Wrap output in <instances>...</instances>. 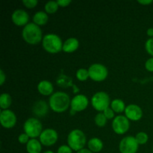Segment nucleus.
<instances>
[{
  "instance_id": "nucleus-1",
  "label": "nucleus",
  "mask_w": 153,
  "mask_h": 153,
  "mask_svg": "<svg viewBox=\"0 0 153 153\" xmlns=\"http://www.w3.org/2000/svg\"><path fill=\"white\" fill-rule=\"evenodd\" d=\"M70 103L71 101L68 94L62 91H58L52 94L49 101L51 109L58 113L65 111L69 108Z\"/></svg>"
},
{
  "instance_id": "nucleus-2",
  "label": "nucleus",
  "mask_w": 153,
  "mask_h": 153,
  "mask_svg": "<svg viewBox=\"0 0 153 153\" xmlns=\"http://www.w3.org/2000/svg\"><path fill=\"white\" fill-rule=\"evenodd\" d=\"M42 30L34 22H28L22 31V38L29 44H37L42 40Z\"/></svg>"
},
{
  "instance_id": "nucleus-3",
  "label": "nucleus",
  "mask_w": 153,
  "mask_h": 153,
  "mask_svg": "<svg viewBox=\"0 0 153 153\" xmlns=\"http://www.w3.org/2000/svg\"><path fill=\"white\" fill-rule=\"evenodd\" d=\"M43 47L50 53H57L63 49V42L61 37L55 34H47L42 40Z\"/></svg>"
},
{
  "instance_id": "nucleus-4",
  "label": "nucleus",
  "mask_w": 153,
  "mask_h": 153,
  "mask_svg": "<svg viewBox=\"0 0 153 153\" xmlns=\"http://www.w3.org/2000/svg\"><path fill=\"white\" fill-rule=\"evenodd\" d=\"M68 146L73 150L79 151L84 149L86 143V136L80 129H73L69 133L67 137Z\"/></svg>"
},
{
  "instance_id": "nucleus-5",
  "label": "nucleus",
  "mask_w": 153,
  "mask_h": 153,
  "mask_svg": "<svg viewBox=\"0 0 153 153\" xmlns=\"http://www.w3.org/2000/svg\"><path fill=\"white\" fill-rule=\"evenodd\" d=\"M23 129L25 133H26L30 137L35 138L37 137H40L43 131V126L39 120L31 117L28 118L24 123Z\"/></svg>"
},
{
  "instance_id": "nucleus-6",
  "label": "nucleus",
  "mask_w": 153,
  "mask_h": 153,
  "mask_svg": "<svg viewBox=\"0 0 153 153\" xmlns=\"http://www.w3.org/2000/svg\"><path fill=\"white\" fill-rule=\"evenodd\" d=\"M110 102L108 94L103 91L96 93L91 98V104L93 107L98 111H104L108 108Z\"/></svg>"
},
{
  "instance_id": "nucleus-7",
  "label": "nucleus",
  "mask_w": 153,
  "mask_h": 153,
  "mask_svg": "<svg viewBox=\"0 0 153 153\" xmlns=\"http://www.w3.org/2000/svg\"><path fill=\"white\" fill-rule=\"evenodd\" d=\"M89 76L92 80L102 82L107 78L108 72L105 66L102 64H93L88 68Z\"/></svg>"
},
{
  "instance_id": "nucleus-8",
  "label": "nucleus",
  "mask_w": 153,
  "mask_h": 153,
  "mask_svg": "<svg viewBox=\"0 0 153 153\" xmlns=\"http://www.w3.org/2000/svg\"><path fill=\"white\" fill-rule=\"evenodd\" d=\"M138 146L135 137L127 136L121 140L119 149L121 153H136L138 149Z\"/></svg>"
},
{
  "instance_id": "nucleus-9",
  "label": "nucleus",
  "mask_w": 153,
  "mask_h": 153,
  "mask_svg": "<svg viewBox=\"0 0 153 153\" xmlns=\"http://www.w3.org/2000/svg\"><path fill=\"white\" fill-rule=\"evenodd\" d=\"M112 128L118 134H123L129 128V121L126 116L118 115L112 121Z\"/></svg>"
},
{
  "instance_id": "nucleus-10",
  "label": "nucleus",
  "mask_w": 153,
  "mask_h": 153,
  "mask_svg": "<svg viewBox=\"0 0 153 153\" xmlns=\"http://www.w3.org/2000/svg\"><path fill=\"white\" fill-rule=\"evenodd\" d=\"M40 141L42 145L49 146L55 144L58 140V133L53 128H46L40 134Z\"/></svg>"
},
{
  "instance_id": "nucleus-11",
  "label": "nucleus",
  "mask_w": 153,
  "mask_h": 153,
  "mask_svg": "<svg viewBox=\"0 0 153 153\" xmlns=\"http://www.w3.org/2000/svg\"><path fill=\"white\" fill-rule=\"evenodd\" d=\"M0 122L4 128H13L16 123V117L12 111L1 110L0 114Z\"/></svg>"
},
{
  "instance_id": "nucleus-12",
  "label": "nucleus",
  "mask_w": 153,
  "mask_h": 153,
  "mask_svg": "<svg viewBox=\"0 0 153 153\" xmlns=\"http://www.w3.org/2000/svg\"><path fill=\"white\" fill-rule=\"evenodd\" d=\"M71 109L75 111H82L88 105V97L83 94H77L71 100Z\"/></svg>"
},
{
  "instance_id": "nucleus-13",
  "label": "nucleus",
  "mask_w": 153,
  "mask_h": 153,
  "mask_svg": "<svg viewBox=\"0 0 153 153\" xmlns=\"http://www.w3.org/2000/svg\"><path fill=\"white\" fill-rule=\"evenodd\" d=\"M11 19L15 25L22 26L28 24L29 16L23 9H16L12 13Z\"/></svg>"
},
{
  "instance_id": "nucleus-14",
  "label": "nucleus",
  "mask_w": 153,
  "mask_h": 153,
  "mask_svg": "<svg viewBox=\"0 0 153 153\" xmlns=\"http://www.w3.org/2000/svg\"><path fill=\"white\" fill-rule=\"evenodd\" d=\"M126 117L132 121H137L143 117V111L140 106L134 104H130L125 109Z\"/></svg>"
},
{
  "instance_id": "nucleus-15",
  "label": "nucleus",
  "mask_w": 153,
  "mask_h": 153,
  "mask_svg": "<svg viewBox=\"0 0 153 153\" xmlns=\"http://www.w3.org/2000/svg\"><path fill=\"white\" fill-rule=\"evenodd\" d=\"M49 111L48 104L44 100H39L34 102L32 107V111L36 116L43 117L47 114Z\"/></svg>"
},
{
  "instance_id": "nucleus-16",
  "label": "nucleus",
  "mask_w": 153,
  "mask_h": 153,
  "mask_svg": "<svg viewBox=\"0 0 153 153\" xmlns=\"http://www.w3.org/2000/svg\"><path fill=\"white\" fill-rule=\"evenodd\" d=\"M37 90L42 95L49 96L53 92V85L49 81L43 80L40 81L37 85Z\"/></svg>"
},
{
  "instance_id": "nucleus-17",
  "label": "nucleus",
  "mask_w": 153,
  "mask_h": 153,
  "mask_svg": "<svg viewBox=\"0 0 153 153\" xmlns=\"http://www.w3.org/2000/svg\"><path fill=\"white\" fill-rule=\"evenodd\" d=\"M79 40L76 37H70L64 41L63 44V50L66 52H73L79 48Z\"/></svg>"
},
{
  "instance_id": "nucleus-18",
  "label": "nucleus",
  "mask_w": 153,
  "mask_h": 153,
  "mask_svg": "<svg viewBox=\"0 0 153 153\" xmlns=\"http://www.w3.org/2000/svg\"><path fill=\"white\" fill-rule=\"evenodd\" d=\"M26 149L28 153H40L42 149L41 143L36 138H31L26 144Z\"/></svg>"
},
{
  "instance_id": "nucleus-19",
  "label": "nucleus",
  "mask_w": 153,
  "mask_h": 153,
  "mask_svg": "<svg viewBox=\"0 0 153 153\" xmlns=\"http://www.w3.org/2000/svg\"><path fill=\"white\" fill-rule=\"evenodd\" d=\"M88 146L91 152H98L102 149L103 143L98 137H92L88 142Z\"/></svg>"
},
{
  "instance_id": "nucleus-20",
  "label": "nucleus",
  "mask_w": 153,
  "mask_h": 153,
  "mask_svg": "<svg viewBox=\"0 0 153 153\" xmlns=\"http://www.w3.org/2000/svg\"><path fill=\"white\" fill-rule=\"evenodd\" d=\"M48 19H49V16H48L47 13L42 10L36 12L33 16V21L37 25H45L48 22Z\"/></svg>"
},
{
  "instance_id": "nucleus-21",
  "label": "nucleus",
  "mask_w": 153,
  "mask_h": 153,
  "mask_svg": "<svg viewBox=\"0 0 153 153\" xmlns=\"http://www.w3.org/2000/svg\"><path fill=\"white\" fill-rule=\"evenodd\" d=\"M56 82L58 86L61 87V88H68V87L73 85V79H72V78L70 77L69 76H67V75L63 74V73H61L57 78Z\"/></svg>"
},
{
  "instance_id": "nucleus-22",
  "label": "nucleus",
  "mask_w": 153,
  "mask_h": 153,
  "mask_svg": "<svg viewBox=\"0 0 153 153\" xmlns=\"http://www.w3.org/2000/svg\"><path fill=\"white\" fill-rule=\"evenodd\" d=\"M111 108L113 109V111L117 113H121L123 111H125L126 105L124 102L120 99H115L111 102Z\"/></svg>"
},
{
  "instance_id": "nucleus-23",
  "label": "nucleus",
  "mask_w": 153,
  "mask_h": 153,
  "mask_svg": "<svg viewBox=\"0 0 153 153\" xmlns=\"http://www.w3.org/2000/svg\"><path fill=\"white\" fill-rule=\"evenodd\" d=\"M12 103V99L10 94L7 93H3L0 96V107L1 110H6L10 107Z\"/></svg>"
},
{
  "instance_id": "nucleus-24",
  "label": "nucleus",
  "mask_w": 153,
  "mask_h": 153,
  "mask_svg": "<svg viewBox=\"0 0 153 153\" xmlns=\"http://www.w3.org/2000/svg\"><path fill=\"white\" fill-rule=\"evenodd\" d=\"M58 5L57 1H49L45 4V10L46 12L48 13H54L58 10Z\"/></svg>"
},
{
  "instance_id": "nucleus-25",
  "label": "nucleus",
  "mask_w": 153,
  "mask_h": 153,
  "mask_svg": "<svg viewBox=\"0 0 153 153\" xmlns=\"http://www.w3.org/2000/svg\"><path fill=\"white\" fill-rule=\"evenodd\" d=\"M94 121H95V123L97 124V126H98L99 127H103L105 126L106 122H107V118L105 116L103 112L102 113L100 112L95 116Z\"/></svg>"
},
{
  "instance_id": "nucleus-26",
  "label": "nucleus",
  "mask_w": 153,
  "mask_h": 153,
  "mask_svg": "<svg viewBox=\"0 0 153 153\" xmlns=\"http://www.w3.org/2000/svg\"><path fill=\"white\" fill-rule=\"evenodd\" d=\"M76 78L79 81H85L90 77L89 72L88 70H86L85 68H80L76 71Z\"/></svg>"
},
{
  "instance_id": "nucleus-27",
  "label": "nucleus",
  "mask_w": 153,
  "mask_h": 153,
  "mask_svg": "<svg viewBox=\"0 0 153 153\" xmlns=\"http://www.w3.org/2000/svg\"><path fill=\"white\" fill-rule=\"evenodd\" d=\"M135 139L137 143H138V144L143 145L146 143V142L148 141V139H149V137H148V134L146 133L143 132V131H140V132L136 134Z\"/></svg>"
},
{
  "instance_id": "nucleus-28",
  "label": "nucleus",
  "mask_w": 153,
  "mask_h": 153,
  "mask_svg": "<svg viewBox=\"0 0 153 153\" xmlns=\"http://www.w3.org/2000/svg\"><path fill=\"white\" fill-rule=\"evenodd\" d=\"M145 48L146 52L153 57V37H150L146 40L145 43Z\"/></svg>"
},
{
  "instance_id": "nucleus-29",
  "label": "nucleus",
  "mask_w": 153,
  "mask_h": 153,
  "mask_svg": "<svg viewBox=\"0 0 153 153\" xmlns=\"http://www.w3.org/2000/svg\"><path fill=\"white\" fill-rule=\"evenodd\" d=\"M29 136L26 134V133H22V134H19V136L18 137V140L20 143H22V144H25V143H28V142L29 141Z\"/></svg>"
},
{
  "instance_id": "nucleus-30",
  "label": "nucleus",
  "mask_w": 153,
  "mask_h": 153,
  "mask_svg": "<svg viewBox=\"0 0 153 153\" xmlns=\"http://www.w3.org/2000/svg\"><path fill=\"white\" fill-rule=\"evenodd\" d=\"M22 3H23L25 7L32 8V7H34L37 5L38 1L37 0H22Z\"/></svg>"
},
{
  "instance_id": "nucleus-31",
  "label": "nucleus",
  "mask_w": 153,
  "mask_h": 153,
  "mask_svg": "<svg viewBox=\"0 0 153 153\" xmlns=\"http://www.w3.org/2000/svg\"><path fill=\"white\" fill-rule=\"evenodd\" d=\"M103 114H105V116L106 117L107 119H112L114 117V111H113V109L111 108H108L105 110L103 111Z\"/></svg>"
},
{
  "instance_id": "nucleus-32",
  "label": "nucleus",
  "mask_w": 153,
  "mask_h": 153,
  "mask_svg": "<svg viewBox=\"0 0 153 153\" xmlns=\"http://www.w3.org/2000/svg\"><path fill=\"white\" fill-rule=\"evenodd\" d=\"M58 153H72V149L67 145H62L58 149Z\"/></svg>"
},
{
  "instance_id": "nucleus-33",
  "label": "nucleus",
  "mask_w": 153,
  "mask_h": 153,
  "mask_svg": "<svg viewBox=\"0 0 153 153\" xmlns=\"http://www.w3.org/2000/svg\"><path fill=\"white\" fill-rule=\"evenodd\" d=\"M145 67L149 72H153V57L146 60L145 63Z\"/></svg>"
},
{
  "instance_id": "nucleus-34",
  "label": "nucleus",
  "mask_w": 153,
  "mask_h": 153,
  "mask_svg": "<svg viewBox=\"0 0 153 153\" xmlns=\"http://www.w3.org/2000/svg\"><path fill=\"white\" fill-rule=\"evenodd\" d=\"M57 2L61 7H66L71 3V0H58Z\"/></svg>"
},
{
  "instance_id": "nucleus-35",
  "label": "nucleus",
  "mask_w": 153,
  "mask_h": 153,
  "mask_svg": "<svg viewBox=\"0 0 153 153\" xmlns=\"http://www.w3.org/2000/svg\"><path fill=\"white\" fill-rule=\"evenodd\" d=\"M6 79V76L2 70H0V85H2Z\"/></svg>"
},
{
  "instance_id": "nucleus-36",
  "label": "nucleus",
  "mask_w": 153,
  "mask_h": 153,
  "mask_svg": "<svg viewBox=\"0 0 153 153\" xmlns=\"http://www.w3.org/2000/svg\"><path fill=\"white\" fill-rule=\"evenodd\" d=\"M137 1L142 4H149L153 2L152 0H138Z\"/></svg>"
},
{
  "instance_id": "nucleus-37",
  "label": "nucleus",
  "mask_w": 153,
  "mask_h": 153,
  "mask_svg": "<svg viewBox=\"0 0 153 153\" xmlns=\"http://www.w3.org/2000/svg\"><path fill=\"white\" fill-rule=\"evenodd\" d=\"M146 34L148 36H149L150 37H153V28H149L147 29L146 31Z\"/></svg>"
},
{
  "instance_id": "nucleus-38",
  "label": "nucleus",
  "mask_w": 153,
  "mask_h": 153,
  "mask_svg": "<svg viewBox=\"0 0 153 153\" xmlns=\"http://www.w3.org/2000/svg\"><path fill=\"white\" fill-rule=\"evenodd\" d=\"M77 153H93V152H91L90 149H85V148H84V149H81V150L78 151Z\"/></svg>"
},
{
  "instance_id": "nucleus-39",
  "label": "nucleus",
  "mask_w": 153,
  "mask_h": 153,
  "mask_svg": "<svg viewBox=\"0 0 153 153\" xmlns=\"http://www.w3.org/2000/svg\"><path fill=\"white\" fill-rule=\"evenodd\" d=\"M43 153H54V152H52V151H51V150H47V151H46V152H43Z\"/></svg>"
}]
</instances>
